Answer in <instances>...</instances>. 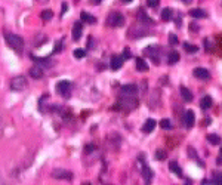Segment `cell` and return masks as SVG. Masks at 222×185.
Segmentation results:
<instances>
[{
    "label": "cell",
    "instance_id": "d6a6232c",
    "mask_svg": "<svg viewBox=\"0 0 222 185\" xmlns=\"http://www.w3.org/2000/svg\"><path fill=\"white\" fill-rule=\"evenodd\" d=\"M213 184L215 185H222V173L216 175V178H215V181H213Z\"/></svg>",
    "mask_w": 222,
    "mask_h": 185
},
{
    "label": "cell",
    "instance_id": "836d02e7",
    "mask_svg": "<svg viewBox=\"0 0 222 185\" xmlns=\"http://www.w3.org/2000/svg\"><path fill=\"white\" fill-rule=\"evenodd\" d=\"M147 5L150 8H155V6L159 5V0H147Z\"/></svg>",
    "mask_w": 222,
    "mask_h": 185
},
{
    "label": "cell",
    "instance_id": "44dd1931",
    "mask_svg": "<svg viewBox=\"0 0 222 185\" xmlns=\"http://www.w3.org/2000/svg\"><path fill=\"white\" fill-rule=\"evenodd\" d=\"M169 169H170L172 173L178 175V176H182V170H181V168H179V164H178L176 162H170V164H169Z\"/></svg>",
    "mask_w": 222,
    "mask_h": 185
},
{
    "label": "cell",
    "instance_id": "83f0119b",
    "mask_svg": "<svg viewBox=\"0 0 222 185\" xmlns=\"http://www.w3.org/2000/svg\"><path fill=\"white\" fill-rule=\"evenodd\" d=\"M166 157H167V154H166L165 150H157V151H155V158H157V160L163 162V160H166Z\"/></svg>",
    "mask_w": 222,
    "mask_h": 185
},
{
    "label": "cell",
    "instance_id": "f35d334b",
    "mask_svg": "<svg viewBox=\"0 0 222 185\" xmlns=\"http://www.w3.org/2000/svg\"><path fill=\"white\" fill-rule=\"evenodd\" d=\"M181 2H182L184 5H191L193 3V0H181Z\"/></svg>",
    "mask_w": 222,
    "mask_h": 185
},
{
    "label": "cell",
    "instance_id": "60d3db41",
    "mask_svg": "<svg viewBox=\"0 0 222 185\" xmlns=\"http://www.w3.org/2000/svg\"><path fill=\"white\" fill-rule=\"evenodd\" d=\"M123 3H126V5H129V3H132V0H121Z\"/></svg>",
    "mask_w": 222,
    "mask_h": 185
},
{
    "label": "cell",
    "instance_id": "30bf717a",
    "mask_svg": "<svg viewBox=\"0 0 222 185\" xmlns=\"http://www.w3.org/2000/svg\"><path fill=\"white\" fill-rule=\"evenodd\" d=\"M194 120H195L194 112L191 111V110H188V111L185 112V116H184V123H185V126H187L188 129H191L194 126Z\"/></svg>",
    "mask_w": 222,
    "mask_h": 185
},
{
    "label": "cell",
    "instance_id": "6da1fadb",
    "mask_svg": "<svg viewBox=\"0 0 222 185\" xmlns=\"http://www.w3.org/2000/svg\"><path fill=\"white\" fill-rule=\"evenodd\" d=\"M5 40H6L7 46L11 48L12 51L18 52V53H22V51H24V40H22L21 36L7 33V34H5Z\"/></svg>",
    "mask_w": 222,
    "mask_h": 185
},
{
    "label": "cell",
    "instance_id": "ee69618b",
    "mask_svg": "<svg viewBox=\"0 0 222 185\" xmlns=\"http://www.w3.org/2000/svg\"><path fill=\"white\" fill-rule=\"evenodd\" d=\"M0 185H5V184H3V182H2V181H0Z\"/></svg>",
    "mask_w": 222,
    "mask_h": 185
},
{
    "label": "cell",
    "instance_id": "3957f363",
    "mask_svg": "<svg viewBox=\"0 0 222 185\" xmlns=\"http://www.w3.org/2000/svg\"><path fill=\"white\" fill-rule=\"evenodd\" d=\"M125 22H126V19L120 12H111L108 17H107V25H108V27L120 28L125 25Z\"/></svg>",
    "mask_w": 222,
    "mask_h": 185
},
{
    "label": "cell",
    "instance_id": "d590c367",
    "mask_svg": "<svg viewBox=\"0 0 222 185\" xmlns=\"http://www.w3.org/2000/svg\"><path fill=\"white\" fill-rule=\"evenodd\" d=\"M205 46H206V52H212V46H210V42L206 39L205 40Z\"/></svg>",
    "mask_w": 222,
    "mask_h": 185
},
{
    "label": "cell",
    "instance_id": "f546056e",
    "mask_svg": "<svg viewBox=\"0 0 222 185\" xmlns=\"http://www.w3.org/2000/svg\"><path fill=\"white\" fill-rule=\"evenodd\" d=\"M73 55H74V58H77V59H80V58H85L86 52L83 51V49H76V51L73 52Z\"/></svg>",
    "mask_w": 222,
    "mask_h": 185
},
{
    "label": "cell",
    "instance_id": "8992f818",
    "mask_svg": "<svg viewBox=\"0 0 222 185\" xmlns=\"http://www.w3.org/2000/svg\"><path fill=\"white\" fill-rule=\"evenodd\" d=\"M136 92H138V88L136 84H125L121 90H120V95L121 98H136Z\"/></svg>",
    "mask_w": 222,
    "mask_h": 185
},
{
    "label": "cell",
    "instance_id": "4dcf8cb0",
    "mask_svg": "<svg viewBox=\"0 0 222 185\" xmlns=\"http://www.w3.org/2000/svg\"><path fill=\"white\" fill-rule=\"evenodd\" d=\"M188 152H190V157H191V158H195V160H199V157H197V151H194L193 147H188Z\"/></svg>",
    "mask_w": 222,
    "mask_h": 185
},
{
    "label": "cell",
    "instance_id": "7402d4cb",
    "mask_svg": "<svg viewBox=\"0 0 222 185\" xmlns=\"http://www.w3.org/2000/svg\"><path fill=\"white\" fill-rule=\"evenodd\" d=\"M212 102H213V101H212L210 96H205V98L200 101V107H201L203 110H207V108H210V107H212Z\"/></svg>",
    "mask_w": 222,
    "mask_h": 185
},
{
    "label": "cell",
    "instance_id": "9c48e42d",
    "mask_svg": "<svg viewBox=\"0 0 222 185\" xmlns=\"http://www.w3.org/2000/svg\"><path fill=\"white\" fill-rule=\"evenodd\" d=\"M193 73H194V76H195L197 79H200V80H209L210 79V73H209V70H207V68L199 67V68H195Z\"/></svg>",
    "mask_w": 222,
    "mask_h": 185
},
{
    "label": "cell",
    "instance_id": "277c9868",
    "mask_svg": "<svg viewBox=\"0 0 222 185\" xmlns=\"http://www.w3.org/2000/svg\"><path fill=\"white\" fill-rule=\"evenodd\" d=\"M27 88V79L24 76H17L11 80V89L15 90V92H19V90H24Z\"/></svg>",
    "mask_w": 222,
    "mask_h": 185
},
{
    "label": "cell",
    "instance_id": "d4e9b609",
    "mask_svg": "<svg viewBox=\"0 0 222 185\" xmlns=\"http://www.w3.org/2000/svg\"><path fill=\"white\" fill-rule=\"evenodd\" d=\"M184 49H185V51H187L188 53H195L199 48H197L195 45H191V43H188V42H185V43H184Z\"/></svg>",
    "mask_w": 222,
    "mask_h": 185
},
{
    "label": "cell",
    "instance_id": "4fadbf2b",
    "mask_svg": "<svg viewBox=\"0 0 222 185\" xmlns=\"http://www.w3.org/2000/svg\"><path fill=\"white\" fill-rule=\"evenodd\" d=\"M136 19H138V22H142V24H145V25H151L153 24V19L148 17L147 13L141 9V11L138 12V15H136Z\"/></svg>",
    "mask_w": 222,
    "mask_h": 185
},
{
    "label": "cell",
    "instance_id": "2e32d148",
    "mask_svg": "<svg viewBox=\"0 0 222 185\" xmlns=\"http://www.w3.org/2000/svg\"><path fill=\"white\" fill-rule=\"evenodd\" d=\"M154 128H155V122H154L153 118H148L142 126V132L144 133H151L154 130Z\"/></svg>",
    "mask_w": 222,
    "mask_h": 185
},
{
    "label": "cell",
    "instance_id": "e0dca14e",
    "mask_svg": "<svg viewBox=\"0 0 222 185\" xmlns=\"http://www.w3.org/2000/svg\"><path fill=\"white\" fill-rule=\"evenodd\" d=\"M181 96H182V99L185 102H191L193 101V93H191V90L185 88V86H181Z\"/></svg>",
    "mask_w": 222,
    "mask_h": 185
},
{
    "label": "cell",
    "instance_id": "4316f807",
    "mask_svg": "<svg viewBox=\"0 0 222 185\" xmlns=\"http://www.w3.org/2000/svg\"><path fill=\"white\" fill-rule=\"evenodd\" d=\"M42 19L43 21H49V19H52V17H53V12L51 11V9H46V11H43L42 12Z\"/></svg>",
    "mask_w": 222,
    "mask_h": 185
},
{
    "label": "cell",
    "instance_id": "1f68e13d",
    "mask_svg": "<svg viewBox=\"0 0 222 185\" xmlns=\"http://www.w3.org/2000/svg\"><path fill=\"white\" fill-rule=\"evenodd\" d=\"M169 43H170V45H176L178 43V37L175 34H169Z\"/></svg>",
    "mask_w": 222,
    "mask_h": 185
},
{
    "label": "cell",
    "instance_id": "484cf974",
    "mask_svg": "<svg viewBox=\"0 0 222 185\" xmlns=\"http://www.w3.org/2000/svg\"><path fill=\"white\" fill-rule=\"evenodd\" d=\"M142 175H144V178H145V181H151V178H153V172H151V169L148 168V166H144L142 168Z\"/></svg>",
    "mask_w": 222,
    "mask_h": 185
},
{
    "label": "cell",
    "instance_id": "f6af8a7d",
    "mask_svg": "<svg viewBox=\"0 0 222 185\" xmlns=\"http://www.w3.org/2000/svg\"><path fill=\"white\" fill-rule=\"evenodd\" d=\"M221 156H222V150H221Z\"/></svg>",
    "mask_w": 222,
    "mask_h": 185
},
{
    "label": "cell",
    "instance_id": "ba28073f",
    "mask_svg": "<svg viewBox=\"0 0 222 185\" xmlns=\"http://www.w3.org/2000/svg\"><path fill=\"white\" fill-rule=\"evenodd\" d=\"M52 176L55 179H67V181H71L73 179V173L70 170H65V169H55L52 172Z\"/></svg>",
    "mask_w": 222,
    "mask_h": 185
},
{
    "label": "cell",
    "instance_id": "7bdbcfd3",
    "mask_svg": "<svg viewBox=\"0 0 222 185\" xmlns=\"http://www.w3.org/2000/svg\"><path fill=\"white\" fill-rule=\"evenodd\" d=\"M81 185H92V184H89V182H85V184H81Z\"/></svg>",
    "mask_w": 222,
    "mask_h": 185
},
{
    "label": "cell",
    "instance_id": "7a4b0ae2",
    "mask_svg": "<svg viewBox=\"0 0 222 185\" xmlns=\"http://www.w3.org/2000/svg\"><path fill=\"white\" fill-rule=\"evenodd\" d=\"M148 34V25L142 22H138V24H133L129 27L127 30V36H129V39L135 40V39H141V37H145Z\"/></svg>",
    "mask_w": 222,
    "mask_h": 185
},
{
    "label": "cell",
    "instance_id": "ffe728a7",
    "mask_svg": "<svg viewBox=\"0 0 222 185\" xmlns=\"http://www.w3.org/2000/svg\"><path fill=\"white\" fill-rule=\"evenodd\" d=\"M172 18H173V11L169 9V8H165V9L161 11V19H163V21H170Z\"/></svg>",
    "mask_w": 222,
    "mask_h": 185
},
{
    "label": "cell",
    "instance_id": "52a82bcc",
    "mask_svg": "<svg viewBox=\"0 0 222 185\" xmlns=\"http://www.w3.org/2000/svg\"><path fill=\"white\" fill-rule=\"evenodd\" d=\"M145 55H148L151 59L154 61V64H159V56H160V48L155 45H151V46H147V49L144 51Z\"/></svg>",
    "mask_w": 222,
    "mask_h": 185
},
{
    "label": "cell",
    "instance_id": "5bb4252c",
    "mask_svg": "<svg viewBox=\"0 0 222 185\" xmlns=\"http://www.w3.org/2000/svg\"><path fill=\"white\" fill-rule=\"evenodd\" d=\"M81 33H83V24L81 22H76L73 27V39L74 40H80L81 37Z\"/></svg>",
    "mask_w": 222,
    "mask_h": 185
},
{
    "label": "cell",
    "instance_id": "d6986e66",
    "mask_svg": "<svg viewBox=\"0 0 222 185\" xmlns=\"http://www.w3.org/2000/svg\"><path fill=\"white\" fill-rule=\"evenodd\" d=\"M80 17H81V21H85V22H87V24H95L96 22V18L95 17H92L91 13H87V12H81V15H80Z\"/></svg>",
    "mask_w": 222,
    "mask_h": 185
},
{
    "label": "cell",
    "instance_id": "5b68a950",
    "mask_svg": "<svg viewBox=\"0 0 222 185\" xmlns=\"http://www.w3.org/2000/svg\"><path fill=\"white\" fill-rule=\"evenodd\" d=\"M57 92L64 98H70V93H71V83L68 80H61L59 83L57 84Z\"/></svg>",
    "mask_w": 222,
    "mask_h": 185
},
{
    "label": "cell",
    "instance_id": "7c38bea8",
    "mask_svg": "<svg viewBox=\"0 0 222 185\" xmlns=\"http://www.w3.org/2000/svg\"><path fill=\"white\" fill-rule=\"evenodd\" d=\"M30 76L33 77V79H42L45 73H43V67H40V65H34V67L30 68Z\"/></svg>",
    "mask_w": 222,
    "mask_h": 185
},
{
    "label": "cell",
    "instance_id": "ab89813d",
    "mask_svg": "<svg viewBox=\"0 0 222 185\" xmlns=\"http://www.w3.org/2000/svg\"><path fill=\"white\" fill-rule=\"evenodd\" d=\"M101 2H102V0H93V2H92V3H93V5H99V3H101Z\"/></svg>",
    "mask_w": 222,
    "mask_h": 185
},
{
    "label": "cell",
    "instance_id": "8fae6325",
    "mask_svg": "<svg viewBox=\"0 0 222 185\" xmlns=\"http://www.w3.org/2000/svg\"><path fill=\"white\" fill-rule=\"evenodd\" d=\"M123 58L119 55H114L113 58H111V62H110V67H111V70H120L121 68V65H123Z\"/></svg>",
    "mask_w": 222,
    "mask_h": 185
},
{
    "label": "cell",
    "instance_id": "74e56055",
    "mask_svg": "<svg viewBox=\"0 0 222 185\" xmlns=\"http://www.w3.org/2000/svg\"><path fill=\"white\" fill-rule=\"evenodd\" d=\"M67 9H68V5H67V3H62V15L67 12Z\"/></svg>",
    "mask_w": 222,
    "mask_h": 185
},
{
    "label": "cell",
    "instance_id": "e575fe53",
    "mask_svg": "<svg viewBox=\"0 0 222 185\" xmlns=\"http://www.w3.org/2000/svg\"><path fill=\"white\" fill-rule=\"evenodd\" d=\"M121 58H123V59H129V58H131V52H129V49H125V52H123V55H121Z\"/></svg>",
    "mask_w": 222,
    "mask_h": 185
},
{
    "label": "cell",
    "instance_id": "cb8c5ba5",
    "mask_svg": "<svg viewBox=\"0 0 222 185\" xmlns=\"http://www.w3.org/2000/svg\"><path fill=\"white\" fill-rule=\"evenodd\" d=\"M179 61V53H178L176 51H172L170 53H169V64H176V62Z\"/></svg>",
    "mask_w": 222,
    "mask_h": 185
},
{
    "label": "cell",
    "instance_id": "9a60e30c",
    "mask_svg": "<svg viewBox=\"0 0 222 185\" xmlns=\"http://www.w3.org/2000/svg\"><path fill=\"white\" fill-rule=\"evenodd\" d=\"M135 67H136V71H141V73L148 71V64L145 62V59H142V58H136V61H135Z\"/></svg>",
    "mask_w": 222,
    "mask_h": 185
},
{
    "label": "cell",
    "instance_id": "b9f144b4",
    "mask_svg": "<svg viewBox=\"0 0 222 185\" xmlns=\"http://www.w3.org/2000/svg\"><path fill=\"white\" fill-rule=\"evenodd\" d=\"M39 2H42V3H46V2H49V0H39Z\"/></svg>",
    "mask_w": 222,
    "mask_h": 185
},
{
    "label": "cell",
    "instance_id": "8d00e7d4",
    "mask_svg": "<svg viewBox=\"0 0 222 185\" xmlns=\"http://www.w3.org/2000/svg\"><path fill=\"white\" fill-rule=\"evenodd\" d=\"M61 46H62V40H59V42L57 43V48H55V53H58V52H61V49H62Z\"/></svg>",
    "mask_w": 222,
    "mask_h": 185
},
{
    "label": "cell",
    "instance_id": "603a6c76",
    "mask_svg": "<svg viewBox=\"0 0 222 185\" xmlns=\"http://www.w3.org/2000/svg\"><path fill=\"white\" fill-rule=\"evenodd\" d=\"M207 142H210L212 145H219L221 144V138L215 133H210V135H207Z\"/></svg>",
    "mask_w": 222,
    "mask_h": 185
},
{
    "label": "cell",
    "instance_id": "ac0fdd59",
    "mask_svg": "<svg viewBox=\"0 0 222 185\" xmlns=\"http://www.w3.org/2000/svg\"><path fill=\"white\" fill-rule=\"evenodd\" d=\"M190 15H191L193 18H195V19H201V18H206V17H207L206 11L200 9V8H197V9H191V11H190Z\"/></svg>",
    "mask_w": 222,
    "mask_h": 185
},
{
    "label": "cell",
    "instance_id": "f1b7e54d",
    "mask_svg": "<svg viewBox=\"0 0 222 185\" xmlns=\"http://www.w3.org/2000/svg\"><path fill=\"white\" fill-rule=\"evenodd\" d=\"M160 128H163V129H172V123L169 118H163L161 122H160Z\"/></svg>",
    "mask_w": 222,
    "mask_h": 185
}]
</instances>
